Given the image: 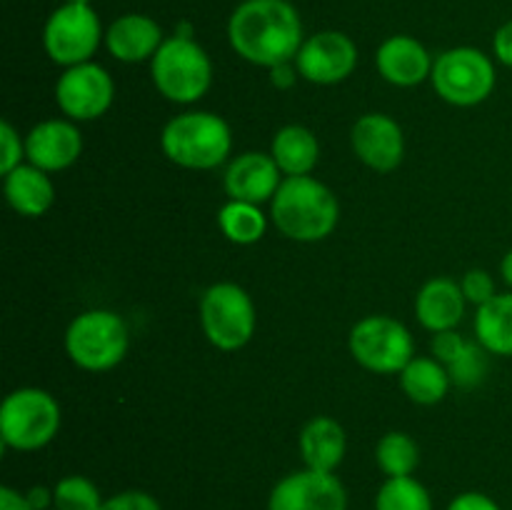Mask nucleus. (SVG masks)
I'll list each match as a JSON object with an SVG mask.
<instances>
[{
	"label": "nucleus",
	"instance_id": "obj_33",
	"mask_svg": "<svg viewBox=\"0 0 512 510\" xmlns=\"http://www.w3.org/2000/svg\"><path fill=\"white\" fill-rule=\"evenodd\" d=\"M100 510H163L158 500L145 490H123L103 500Z\"/></svg>",
	"mask_w": 512,
	"mask_h": 510
},
{
	"label": "nucleus",
	"instance_id": "obj_20",
	"mask_svg": "<svg viewBox=\"0 0 512 510\" xmlns=\"http://www.w3.org/2000/svg\"><path fill=\"white\" fill-rule=\"evenodd\" d=\"M300 455H303L305 468L323 470V473H335L343 463L345 450H348V435L345 428L330 415H318L308 420L300 430Z\"/></svg>",
	"mask_w": 512,
	"mask_h": 510
},
{
	"label": "nucleus",
	"instance_id": "obj_23",
	"mask_svg": "<svg viewBox=\"0 0 512 510\" xmlns=\"http://www.w3.org/2000/svg\"><path fill=\"white\" fill-rule=\"evenodd\" d=\"M475 338L485 353L512 358V290L480 305L475 313Z\"/></svg>",
	"mask_w": 512,
	"mask_h": 510
},
{
	"label": "nucleus",
	"instance_id": "obj_36",
	"mask_svg": "<svg viewBox=\"0 0 512 510\" xmlns=\"http://www.w3.org/2000/svg\"><path fill=\"white\" fill-rule=\"evenodd\" d=\"M0 510H35L30 505V500L25 498V493L10 488V485H3L0 488Z\"/></svg>",
	"mask_w": 512,
	"mask_h": 510
},
{
	"label": "nucleus",
	"instance_id": "obj_9",
	"mask_svg": "<svg viewBox=\"0 0 512 510\" xmlns=\"http://www.w3.org/2000/svg\"><path fill=\"white\" fill-rule=\"evenodd\" d=\"M355 363L378 375L400 373L415 358V340L400 320L390 315H368L358 320L348 338Z\"/></svg>",
	"mask_w": 512,
	"mask_h": 510
},
{
	"label": "nucleus",
	"instance_id": "obj_26",
	"mask_svg": "<svg viewBox=\"0 0 512 510\" xmlns=\"http://www.w3.org/2000/svg\"><path fill=\"white\" fill-rule=\"evenodd\" d=\"M375 460L388 478H405V475H413L418 470L420 448L408 433L390 430L380 438L378 448H375Z\"/></svg>",
	"mask_w": 512,
	"mask_h": 510
},
{
	"label": "nucleus",
	"instance_id": "obj_37",
	"mask_svg": "<svg viewBox=\"0 0 512 510\" xmlns=\"http://www.w3.org/2000/svg\"><path fill=\"white\" fill-rule=\"evenodd\" d=\"M295 73H298V68H290V63L275 65V68H270V80H273L275 88L285 90L295 83V78H298Z\"/></svg>",
	"mask_w": 512,
	"mask_h": 510
},
{
	"label": "nucleus",
	"instance_id": "obj_30",
	"mask_svg": "<svg viewBox=\"0 0 512 510\" xmlns=\"http://www.w3.org/2000/svg\"><path fill=\"white\" fill-rule=\"evenodd\" d=\"M25 158V140L20 138L18 130L3 120L0 123V175L13 173L18 165H23Z\"/></svg>",
	"mask_w": 512,
	"mask_h": 510
},
{
	"label": "nucleus",
	"instance_id": "obj_5",
	"mask_svg": "<svg viewBox=\"0 0 512 510\" xmlns=\"http://www.w3.org/2000/svg\"><path fill=\"white\" fill-rule=\"evenodd\" d=\"M130 345L125 320L113 310H85L65 330V350L78 368L105 373L120 365Z\"/></svg>",
	"mask_w": 512,
	"mask_h": 510
},
{
	"label": "nucleus",
	"instance_id": "obj_21",
	"mask_svg": "<svg viewBox=\"0 0 512 510\" xmlns=\"http://www.w3.org/2000/svg\"><path fill=\"white\" fill-rule=\"evenodd\" d=\"M3 193L10 208L25 218H40L55 200L53 180L35 165H18L13 173L3 175Z\"/></svg>",
	"mask_w": 512,
	"mask_h": 510
},
{
	"label": "nucleus",
	"instance_id": "obj_8",
	"mask_svg": "<svg viewBox=\"0 0 512 510\" xmlns=\"http://www.w3.org/2000/svg\"><path fill=\"white\" fill-rule=\"evenodd\" d=\"M430 83L445 103L473 108L495 90V65L478 48H450L435 58Z\"/></svg>",
	"mask_w": 512,
	"mask_h": 510
},
{
	"label": "nucleus",
	"instance_id": "obj_16",
	"mask_svg": "<svg viewBox=\"0 0 512 510\" xmlns=\"http://www.w3.org/2000/svg\"><path fill=\"white\" fill-rule=\"evenodd\" d=\"M280 168L273 155L248 150L228 163L223 175L228 200H245V203L263 205L275 198L280 188Z\"/></svg>",
	"mask_w": 512,
	"mask_h": 510
},
{
	"label": "nucleus",
	"instance_id": "obj_39",
	"mask_svg": "<svg viewBox=\"0 0 512 510\" xmlns=\"http://www.w3.org/2000/svg\"><path fill=\"white\" fill-rule=\"evenodd\" d=\"M500 275H503L505 285L512 290V248L503 255V260H500Z\"/></svg>",
	"mask_w": 512,
	"mask_h": 510
},
{
	"label": "nucleus",
	"instance_id": "obj_40",
	"mask_svg": "<svg viewBox=\"0 0 512 510\" xmlns=\"http://www.w3.org/2000/svg\"><path fill=\"white\" fill-rule=\"evenodd\" d=\"M65 3H75V5H90V0H65Z\"/></svg>",
	"mask_w": 512,
	"mask_h": 510
},
{
	"label": "nucleus",
	"instance_id": "obj_2",
	"mask_svg": "<svg viewBox=\"0 0 512 510\" xmlns=\"http://www.w3.org/2000/svg\"><path fill=\"white\" fill-rule=\"evenodd\" d=\"M270 220L275 228L298 243L325 240L340 220V203L333 190L313 175L283 178L270 200Z\"/></svg>",
	"mask_w": 512,
	"mask_h": 510
},
{
	"label": "nucleus",
	"instance_id": "obj_34",
	"mask_svg": "<svg viewBox=\"0 0 512 510\" xmlns=\"http://www.w3.org/2000/svg\"><path fill=\"white\" fill-rule=\"evenodd\" d=\"M448 510H503V508H500L490 495L470 490V493H460L458 498L450 500Z\"/></svg>",
	"mask_w": 512,
	"mask_h": 510
},
{
	"label": "nucleus",
	"instance_id": "obj_3",
	"mask_svg": "<svg viewBox=\"0 0 512 510\" xmlns=\"http://www.w3.org/2000/svg\"><path fill=\"white\" fill-rule=\"evenodd\" d=\"M160 148L170 163L188 170H213L228 160L233 148L230 125L208 110H190L168 120L160 133Z\"/></svg>",
	"mask_w": 512,
	"mask_h": 510
},
{
	"label": "nucleus",
	"instance_id": "obj_38",
	"mask_svg": "<svg viewBox=\"0 0 512 510\" xmlns=\"http://www.w3.org/2000/svg\"><path fill=\"white\" fill-rule=\"evenodd\" d=\"M25 498L30 500V505H33L35 510H48L50 505H53V490L43 488V485H35V488H30L28 493H25Z\"/></svg>",
	"mask_w": 512,
	"mask_h": 510
},
{
	"label": "nucleus",
	"instance_id": "obj_25",
	"mask_svg": "<svg viewBox=\"0 0 512 510\" xmlns=\"http://www.w3.org/2000/svg\"><path fill=\"white\" fill-rule=\"evenodd\" d=\"M218 225L225 238L235 245H253L268 230V215L260 205L245 200H228L218 213Z\"/></svg>",
	"mask_w": 512,
	"mask_h": 510
},
{
	"label": "nucleus",
	"instance_id": "obj_11",
	"mask_svg": "<svg viewBox=\"0 0 512 510\" xmlns=\"http://www.w3.org/2000/svg\"><path fill=\"white\" fill-rule=\"evenodd\" d=\"M115 83L98 63H80L65 68L55 83V103L73 123H88L105 115L113 105Z\"/></svg>",
	"mask_w": 512,
	"mask_h": 510
},
{
	"label": "nucleus",
	"instance_id": "obj_10",
	"mask_svg": "<svg viewBox=\"0 0 512 510\" xmlns=\"http://www.w3.org/2000/svg\"><path fill=\"white\" fill-rule=\"evenodd\" d=\"M105 40L98 13L90 5L65 3L53 10L43 28V45L50 60L65 68L90 63Z\"/></svg>",
	"mask_w": 512,
	"mask_h": 510
},
{
	"label": "nucleus",
	"instance_id": "obj_19",
	"mask_svg": "<svg viewBox=\"0 0 512 510\" xmlns=\"http://www.w3.org/2000/svg\"><path fill=\"white\" fill-rule=\"evenodd\" d=\"M465 295L460 283L450 278H433L420 288L415 298V318L430 333L455 330L465 315Z\"/></svg>",
	"mask_w": 512,
	"mask_h": 510
},
{
	"label": "nucleus",
	"instance_id": "obj_18",
	"mask_svg": "<svg viewBox=\"0 0 512 510\" xmlns=\"http://www.w3.org/2000/svg\"><path fill=\"white\" fill-rule=\"evenodd\" d=\"M163 28L150 15L128 13L120 15L105 30V48L120 63H143L153 60L163 45Z\"/></svg>",
	"mask_w": 512,
	"mask_h": 510
},
{
	"label": "nucleus",
	"instance_id": "obj_12",
	"mask_svg": "<svg viewBox=\"0 0 512 510\" xmlns=\"http://www.w3.org/2000/svg\"><path fill=\"white\" fill-rule=\"evenodd\" d=\"M268 510H348V493L335 473L303 468L275 483Z\"/></svg>",
	"mask_w": 512,
	"mask_h": 510
},
{
	"label": "nucleus",
	"instance_id": "obj_13",
	"mask_svg": "<svg viewBox=\"0 0 512 510\" xmlns=\"http://www.w3.org/2000/svg\"><path fill=\"white\" fill-rule=\"evenodd\" d=\"M355 65H358V48L340 30L310 35L295 55L298 75L315 85L343 83L348 75H353Z\"/></svg>",
	"mask_w": 512,
	"mask_h": 510
},
{
	"label": "nucleus",
	"instance_id": "obj_29",
	"mask_svg": "<svg viewBox=\"0 0 512 510\" xmlns=\"http://www.w3.org/2000/svg\"><path fill=\"white\" fill-rule=\"evenodd\" d=\"M478 345L470 343L468 350H465V353L460 355V358L455 360V363L448 365L450 378H453V383L460 385V388H475V385H478L480 380H483V375H485V355H483V350L485 348H478Z\"/></svg>",
	"mask_w": 512,
	"mask_h": 510
},
{
	"label": "nucleus",
	"instance_id": "obj_32",
	"mask_svg": "<svg viewBox=\"0 0 512 510\" xmlns=\"http://www.w3.org/2000/svg\"><path fill=\"white\" fill-rule=\"evenodd\" d=\"M468 345H470V340H465L463 335H458L455 330H443V333L433 335L430 350H433L435 360H440V363L448 368L450 363H455V360H458L460 355L468 350Z\"/></svg>",
	"mask_w": 512,
	"mask_h": 510
},
{
	"label": "nucleus",
	"instance_id": "obj_27",
	"mask_svg": "<svg viewBox=\"0 0 512 510\" xmlns=\"http://www.w3.org/2000/svg\"><path fill=\"white\" fill-rule=\"evenodd\" d=\"M375 510H433V498L413 475L388 478L375 495Z\"/></svg>",
	"mask_w": 512,
	"mask_h": 510
},
{
	"label": "nucleus",
	"instance_id": "obj_35",
	"mask_svg": "<svg viewBox=\"0 0 512 510\" xmlns=\"http://www.w3.org/2000/svg\"><path fill=\"white\" fill-rule=\"evenodd\" d=\"M493 53L500 63L512 68V20H508L505 25H500L498 33H495Z\"/></svg>",
	"mask_w": 512,
	"mask_h": 510
},
{
	"label": "nucleus",
	"instance_id": "obj_4",
	"mask_svg": "<svg viewBox=\"0 0 512 510\" xmlns=\"http://www.w3.org/2000/svg\"><path fill=\"white\" fill-rule=\"evenodd\" d=\"M150 75L163 98L188 105L208 93L213 83V63L193 38L173 35L163 40L150 60Z\"/></svg>",
	"mask_w": 512,
	"mask_h": 510
},
{
	"label": "nucleus",
	"instance_id": "obj_28",
	"mask_svg": "<svg viewBox=\"0 0 512 510\" xmlns=\"http://www.w3.org/2000/svg\"><path fill=\"white\" fill-rule=\"evenodd\" d=\"M55 510H100L103 498H100L98 485L85 475H68L58 480L53 488Z\"/></svg>",
	"mask_w": 512,
	"mask_h": 510
},
{
	"label": "nucleus",
	"instance_id": "obj_24",
	"mask_svg": "<svg viewBox=\"0 0 512 510\" xmlns=\"http://www.w3.org/2000/svg\"><path fill=\"white\" fill-rule=\"evenodd\" d=\"M450 378L448 368L435 358H413L400 370V388L413 403L435 405L448 395Z\"/></svg>",
	"mask_w": 512,
	"mask_h": 510
},
{
	"label": "nucleus",
	"instance_id": "obj_17",
	"mask_svg": "<svg viewBox=\"0 0 512 510\" xmlns=\"http://www.w3.org/2000/svg\"><path fill=\"white\" fill-rule=\"evenodd\" d=\"M428 48L410 35H393L375 53V65L388 83L398 88H415L433 73Z\"/></svg>",
	"mask_w": 512,
	"mask_h": 510
},
{
	"label": "nucleus",
	"instance_id": "obj_31",
	"mask_svg": "<svg viewBox=\"0 0 512 510\" xmlns=\"http://www.w3.org/2000/svg\"><path fill=\"white\" fill-rule=\"evenodd\" d=\"M460 288H463L465 300H468V303H473L475 308L490 303V300L498 295V290H495L493 275H490L488 270H483V268L468 270V273L463 275V280H460Z\"/></svg>",
	"mask_w": 512,
	"mask_h": 510
},
{
	"label": "nucleus",
	"instance_id": "obj_6",
	"mask_svg": "<svg viewBox=\"0 0 512 510\" xmlns=\"http://www.w3.org/2000/svg\"><path fill=\"white\" fill-rule=\"evenodd\" d=\"M60 403L43 388H18L0 405V440L5 448L30 453L58 435Z\"/></svg>",
	"mask_w": 512,
	"mask_h": 510
},
{
	"label": "nucleus",
	"instance_id": "obj_15",
	"mask_svg": "<svg viewBox=\"0 0 512 510\" xmlns=\"http://www.w3.org/2000/svg\"><path fill=\"white\" fill-rule=\"evenodd\" d=\"M80 153H83V135L73 120H43L25 135V158L45 173L70 168Z\"/></svg>",
	"mask_w": 512,
	"mask_h": 510
},
{
	"label": "nucleus",
	"instance_id": "obj_14",
	"mask_svg": "<svg viewBox=\"0 0 512 510\" xmlns=\"http://www.w3.org/2000/svg\"><path fill=\"white\" fill-rule=\"evenodd\" d=\"M353 153L363 165L378 173H390L405 158V135L398 120L385 113H368L355 120L350 130Z\"/></svg>",
	"mask_w": 512,
	"mask_h": 510
},
{
	"label": "nucleus",
	"instance_id": "obj_1",
	"mask_svg": "<svg viewBox=\"0 0 512 510\" xmlns=\"http://www.w3.org/2000/svg\"><path fill=\"white\" fill-rule=\"evenodd\" d=\"M228 40L248 63L275 68L303 48V20L288 0H243L228 20Z\"/></svg>",
	"mask_w": 512,
	"mask_h": 510
},
{
	"label": "nucleus",
	"instance_id": "obj_22",
	"mask_svg": "<svg viewBox=\"0 0 512 510\" xmlns=\"http://www.w3.org/2000/svg\"><path fill=\"white\" fill-rule=\"evenodd\" d=\"M270 155L285 178L310 175L318 165L320 143L313 130L305 125H285L275 133L273 143H270Z\"/></svg>",
	"mask_w": 512,
	"mask_h": 510
},
{
	"label": "nucleus",
	"instance_id": "obj_7",
	"mask_svg": "<svg viewBox=\"0 0 512 510\" xmlns=\"http://www.w3.org/2000/svg\"><path fill=\"white\" fill-rule=\"evenodd\" d=\"M258 313L245 288L238 283H215L200 298V328L210 345L233 353L245 348L255 335Z\"/></svg>",
	"mask_w": 512,
	"mask_h": 510
}]
</instances>
